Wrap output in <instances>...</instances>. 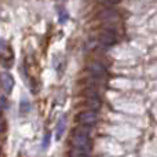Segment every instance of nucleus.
<instances>
[{
  "label": "nucleus",
  "instance_id": "20e7f679",
  "mask_svg": "<svg viewBox=\"0 0 157 157\" xmlns=\"http://www.w3.org/2000/svg\"><path fill=\"white\" fill-rule=\"evenodd\" d=\"M98 18L103 19V21H119L120 19V13L116 8L112 7H106L98 13Z\"/></svg>",
  "mask_w": 157,
  "mask_h": 157
},
{
  "label": "nucleus",
  "instance_id": "9b49d317",
  "mask_svg": "<svg viewBox=\"0 0 157 157\" xmlns=\"http://www.w3.org/2000/svg\"><path fill=\"white\" fill-rule=\"evenodd\" d=\"M48 142H50V134H46V138L43 139V149H46L48 146Z\"/></svg>",
  "mask_w": 157,
  "mask_h": 157
},
{
  "label": "nucleus",
  "instance_id": "1a4fd4ad",
  "mask_svg": "<svg viewBox=\"0 0 157 157\" xmlns=\"http://www.w3.org/2000/svg\"><path fill=\"white\" fill-rule=\"evenodd\" d=\"M98 2H99L101 4L106 6V7H113V6L119 4V3L121 2V0H98Z\"/></svg>",
  "mask_w": 157,
  "mask_h": 157
},
{
  "label": "nucleus",
  "instance_id": "ddd939ff",
  "mask_svg": "<svg viewBox=\"0 0 157 157\" xmlns=\"http://www.w3.org/2000/svg\"><path fill=\"white\" fill-rule=\"evenodd\" d=\"M75 157H88V156H86V155H83V156H75Z\"/></svg>",
  "mask_w": 157,
  "mask_h": 157
},
{
  "label": "nucleus",
  "instance_id": "f257e3e1",
  "mask_svg": "<svg viewBox=\"0 0 157 157\" xmlns=\"http://www.w3.org/2000/svg\"><path fill=\"white\" fill-rule=\"evenodd\" d=\"M90 131L86 130V131H81L78 130L73 134L72 136V146L73 149L78 153H87L91 147V144H90Z\"/></svg>",
  "mask_w": 157,
  "mask_h": 157
},
{
  "label": "nucleus",
  "instance_id": "423d86ee",
  "mask_svg": "<svg viewBox=\"0 0 157 157\" xmlns=\"http://www.w3.org/2000/svg\"><path fill=\"white\" fill-rule=\"evenodd\" d=\"M2 86H3V91H4V94H10V92L13 91L14 77L11 76L8 72H3L2 73Z\"/></svg>",
  "mask_w": 157,
  "mask_h": 157
},
{
  "label": "nucleus",
  "instance_id": "0eeeda50",
  "mask_svg": "<svg viewBox=\"0 0 157 157\" xmlns=\"http://www.w3.org/2000/svg\"><path fill=\"white\" fill-rule=\"evenodd\" d=\"M66 123H68L66 116H62L59 120H58L57 128H55V139H57V141H59V139L62 138L63 132H65V130H66Z\"/></svg>",
  "mask_w": 157,
  "mask_h": 157
},
{
  "label": "nucleus",
  "instance_id": "6e6552de",
  "mask_svg": "<svg viewBox=\"0 0 157 157\" xmlns=\"http://www.w3.org/2000/svg\"><path fill=\"white\" fill-rule=\"evenodd\" d=\"M30 112V102L26 97H22L21 99V114H26Z\"/></svg>",
  "mask_w": 157,
  "mask_h": 157
},
{
  "label": "nucleus",
  "instance_id": "9d476101",
  "mask_svg": "<svg viewBox=\"0 0 157 157\" xmlns=\"http://www.w3.org/2000/svg\"><path fill=\"white\" fill-rule=\"evenodd\" d=\"M59 18H61V22H65L68 19V14L63 13L62 8H59Z\"/></svg>",
  "mask_w": 157,
  "mask_h": 157
},
{
  "label": "nucleus",
  "instance_id": "f8f14e48",
  "mask_svg": "<svg viewBox=\"0 0 157 157\" xmlns=\"http://www.w3.org/2000/svg\"><path fill=\"white\" fill-rule=\"evenodd\" d=\"M2 106H3V109H6V97L4 95L2 97Z\"/></svg>",
  "mask_w": 157,
  "mask_h": 157
},
{
  "label": "nucleus",
  "instance_id": "39448f33",
  "mask_svg": "<svg viewBox=\"0 0 157 157\" xmlns=\"http://www.w3.org/2000/svg\"><path fill=\"white\" fill-rule=\"evenodd\" d=\"M87 69H88L90 73L95 77H103L108 73V69H106V66L103 65L102 62H91L87 66Z\"/></svg>",
  "mask_w": 157,
  "mask_h": 157
},
{
  "label": "nucleus",
  "instance_id": "f03ea898",
  "mask_svg": "<svg viewBox=\"0 0 157 157\" xmlns=\"http://www.w3.org/2000/svg\"><path fill=\"white\" fill-rule=\"evenodd\" d=\"M77 121L84 127H92L98 121V114L95 110H84L81 113H78Z\"/></svg>",
  "mask_w": 157,
  "mask_h": 157
},
{
  "label": "nucleus",
  "instance_id": "7ed1b4c3",
  "mask_svg": "<svg viewBox=\"0 0 157 157\" xmlns=\"http://www.w3.org/2000/svg\"><path fill=\"white\" fill-rule=\"evenodd\" d=\"M98 39H99V43L103 44V46H113V44H116V41H117L116 33L110 29L102 30V32L99 33V36H98Z\"/></svg>",
  "mask_w": 157,
  "mask_h": 157
}]
</instances>
